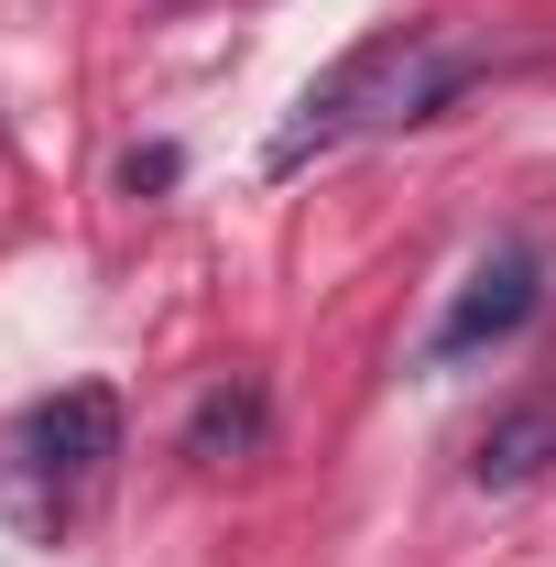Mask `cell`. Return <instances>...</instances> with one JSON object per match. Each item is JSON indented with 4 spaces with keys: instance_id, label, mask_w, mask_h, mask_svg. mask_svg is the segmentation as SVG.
Masks as SVG:
<instances>
[{
    "instance_id": "277c9868",
    "label": "cell",
    "mask_w": 556,
    "mask_h": 567,
    "mask_svg": "<svg viewBox=\"0 0 556 567\" xmlns=\"http://www.w3.org/2000/svg\"><path fill=\"white\" fill-rule=\"evenodd\" d=\"M546 470H556V382H535L470 436V481L481 492H535Z\"/></svg>"
},
{
    "instance_id": "5b68a950",
    "label": "cell",
    "mask_w": 556,
    "mask_h": 567,
    "mask_svg": "<svg viewBox=\"0 0 556 567\" xmlns=\"http://www.w3.org/2000/svg\"><path fill=\"white\" fill-rule=\"evenodd\" d=\"M262 436H274L262 382H251V371H229V382L197 393V415H186V458H197V470H229V458H262Z\"/></svg>"
},
{
    "instance_id": "8992f818",
    "label": "cell",
    "mask_w": 556,
    "mask_h": 567,
    "mask_svg": "<svg viewBox=\"0 0 556 567\" xmlns=\"http://www.w3.org/2000/svg\"><path fill=\"white\" fill-rule=\"evenodd\" d=\"M121 186H132V197H153V186H175V153H164V142H153V153H132V164H121Z\"/></svg>"
},
{
    "instance_id": "3957f363",
    "label": "cell",
    "mask_w": 556,
    "mask_h": 567,
    "mask_svg": "<svg viewBox=\"0 0 556 567\" xmlns=\"http://www.w3.org/2000/svg\"><path fill=\"white\" fill-rule=\"evenodd\" d=\"M110 458H121V404H110L99 382H66V393H44L33 415L11 425V481H33L55 513H66V492H87Z\"/></svg>"
},
{
    "instance_id": "6da1fadb",
    "label": "cell",
    "mask_w": 556,
    "mask_h": 567,
    "mask_svg": "<svg viewBox=\"0 0 556 567\" xmlns=\"http://www.w3.org/2000/svg\"><path fill=\"white\" fill-rule=\"evenodd\" d=\"M481 76H502V44H491V33H447V22L371 33V44H349L339 66L295 99V121L274 132V175H295L306 153H339V142H360V132H415V121H436V110H447L459 87H481Z\"/></svg>"
},
{
    "instance_id": "7a4b0ae2",
    "label": "cell",
    "mask_w": 556,
    "mask_h": 567,
    "mask_svg": "<svg viewBox=\"0 0 556 567\" xmlns=\"http://www.w3.org/2000/svg\"><path fill=\"white\" fill-rule=\"evenodd\" d=\"M535 306H546V251H535V240H491L481 262H470V284L447 295L425 360H436V371H470V360H491L502 339H524Z\"/></svg>"
}]
</instances>
